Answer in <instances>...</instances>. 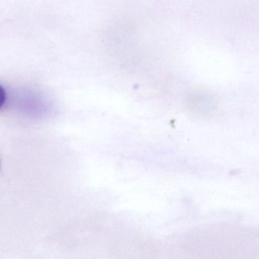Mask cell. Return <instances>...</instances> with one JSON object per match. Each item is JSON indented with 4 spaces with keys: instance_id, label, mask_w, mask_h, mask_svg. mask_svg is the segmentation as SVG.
Instances as JSON below:
<instances>
[{
    "instance_id": "1",
    "label": "cell",
    "mask_w": 259,
    "mask_h": 259,
    "mask_svg": "<svg viewBox=\"0 0 259 259\" xmlns=\"http://www.w3.org/2000/svg\"><path fill=\"white\" fill-rule=\"evenodd\" d=\"M6 100H7V94H6L5 89L2 85H0V109L4 107Z\"/></svg>"
}]
</instances>
